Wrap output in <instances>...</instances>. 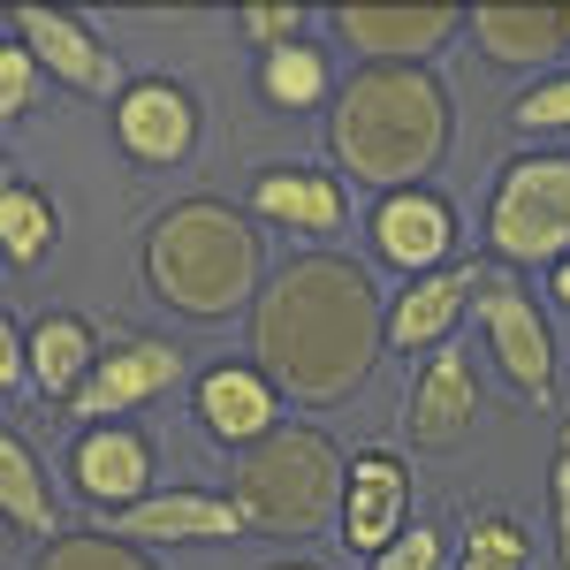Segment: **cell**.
<instances>
[{
  "label": "cell",
  "instance_id": "12",
  "mask_svg": "<svg viewBox=\"0 0 570 570\" xmlns=\"http://www.w3.org/2000/svg\"><path fill=\"white\" fill-rule=\"evenodd\" d=\"M480 282H487V259H456V266H441V274L403 282L389 305V351L434 357L449 343V327L464 320V305H480Z\"/></svg>",
  "mask_w": 570,
  "mask_h": 570
},
{
  "label": "cell",
  "instance_id": "24",
  "mask_svg": "<svg viewBox=\"0 0 570 570\" xmlns=\"http://www.w3.org/2000/svg\"><path fill=\"white\" fill-rule=\"evenodd\" d=\"M31 570H160V563H153L145 548H130V540H115L107 525H91V532H61V540H46Z\"/></svg>",
  "mask_w": 570,
  "mask_h": 570
},
{
  "label": "cell",
  "instance_id": "10",
  "mask_svg": "<svg viewBox=\"0 0 570 570\" xmlns=\"http://www.w3.org/2000/svg\"><path fill=\"white\" fill-rule=\"evenodd\" d=\"M69 487L99 510V525L137 510L153 494V449H145V434H130L122 419L115 426H85L77 449H69Z\"/></svg>",
  "mask_w": 570,
  "mask_h": 570
},
{
  "label": "cell",
  "instance_id": "28",
  "mask_svg": "<svg viewBox=\"0 0 570 570\" xmlns=\"http://www.w3.org/2000/svg\"><path fill=\"white\" fill-rule=\"evenodd\" d=\"M365 570H441V532L434 525H411L389 556H373Z\"/></svg>",
  "mask_w": 570,
  "mask_h": 570
},
{
  "label": "cell",
  "instance_id": "9",
  "mask_svg": "<svg viewBox=\"0 0 570 570\" xmlns=\"http://www.w3.org/2000/svg\"><path fill=\"white\" fill-rule=\"evenodd\" d=\"M176 381H183V351L168 335H122L115 351H99L91 381L77 389V403H69V419L115 426V411H137V403H153V395H168Z\"/></svg>",
  "mask_w": 570,
  "mask_h": 570
},
{
  "label": "cell",
  "instance_id": "5",
  "mask_svg": "<svg viewBox=\"0 0 570 570\" xmlns=\"http://www.w3.org/2000/svg\"><path fill=\"white\" fill-rule=\"evenodd\" d=\"M487 252L502 266L570 259V153H518L487 198Z\"/></svg>",
  "mask_w": 570,
  "mask_h": 570
},
{
  "label": "cell",
  "instance_id": "18",
  "mask_svg": "<svg viewBox=\"0 0 570 570\" xmlns=\"http://www.w3.org/2000/svg\"><path fill=\"white\" fill-rule=\"evenodd\" d=\"M23 351H31V389L69 411L77 389L91 381V365H99V335H91L77 312H46V320L23 327Z\"/></svg>",
  "mask_w": 570,
  "mask_h": 570
},
{
  "label": "cell",
  "instance_id": "30",
  "mask_svg": "<svg viewBox=\"0 0 570 570\" xmlns=\"http://www.w3.org/2000/svg\"><path fill=\"white\" fill-rule=\"evenodd\" d=\"M548 502H556V563L570 570V426H563V449H556V480H548Z\"/></svg>",
  "mask_w": 570,
  "mask_h": 570
},
{
  "label": "cell",
  "instance_id": "29",
  "mask_svg": "<svg viewBox=\"0 0 570 570\" xmlns=\"http://www.w3.org/2000/svg\"><path fill=\"white\" fill-rule=\"evenodd\" d=\"M236 23H244V39H259L266 53H274V46H297V31H305V8H244Z\"/></svg>",
  "mask_w": 570,
  "mask_h": 570
},
{
  "label": "cell",
  "instance_id": "20",
  "mask_svg": "<svg viewBox=\"0 0 570 570\" xmlns=\"http://www.w3.org/2000/svg\"><path fill=\"white\" fill-rule=\"evenodd\" d=\"M472 39L487 61L532 69V61H556L570 46V8H472Z\"/></svg>",
  "mask_w": 570,
  "mask_h": 570
},
{
  "label": "cell",
  "instance_id": "21",
  "mask_svg": "<svg viewBox=\"0 0 570 570\" xmlns=\"http://www.w3.org/2000/svg\"><path fill=\"white\" fill-rule=\"evenodd\" d=\"M0 518L8 532H31V540H61V510H53V487H46L39 456L23 449V434L0 441Z\"/></svg>",
  "mask_w": 570,
  "mask_h": 570
},
{
  "label": "cell",
  "instance_id": "26",
  "mask_svg": "<svg viewBox=\"0 0 570 570\" xmlns=\"http://www.w3.org/2000/svg\"><path fill=\"white\" fill-rule=\"evenodd\" d=\"M31 91H39V53L23 39L0 46V115L16 122V115H31Z\"/></svg>",
  "mask_w": 570,
  "mask_h": 570
},
{
  "label": "cell",
  "instance_id": "32",
  "mask_svg": "<svg viewBox=\"0 0 570 570\" xmlns=\"http://www.w3.org/2000/svg\"><path fill=\"white\" fill-rule=\"evenodd\" d=\"M266 570H320V563H266Z\"/></svg>",
  "mask_w": 570,
  "mask_h": 570
},
{
  "label": "cell",
  "instance_id": "15",
  "mask_svg": "<svg viewBox=\"0 0 570 570\" xmlns=\"http://www.w3.org/2000/svg\"><path fill=\"white\" fill-rule=\"evenodd\" d=\"M480 419V381H472V357L464 351H434L419 373H411V395H403V434L411 449H456Z\"/></svg>",
  "mask_w": 570,
  "mask_h": 570
},
{
  "label": "cell",
  "instance_id": "3",
  "mask_svg": "<svg viewBox=\"0 0 570 570\" xmlns=\"http://www.w3.org/2000/svg\"><path fill=\"white\" fill-rule=\"evenodd\" d=\"M145 282L190 320H228L259 305V228L228 198H183L145 228Z\"/></svg>",
  "mask_w": 570,
  "mask_h": 570
},
{
  "label": "cell",
  "instance_id": "31",
  "mask_svg": "<svg viewBox=\"0 0 570 570\" xmlns=\"http://www.w3.org/2000/svg\"><path fill=\"white\" fill-rule=\"evenodd\" d=\"M548 289H556V305H570V259L556 266V282H548Z\"/></svg>",
  "mask_w": 570,
  "mask_h": 570
},
{
  "label": "cell",
  "instance_id": "23",
  "mask_svg": "<svg viewBox=\"0 0 570 570\" xmlns=\"http://www.w3.org/2000/svg\"><path fill=\"white\" fill-rule=\"evenodd\" d=\"M327 85H335V77H327V53L305 46V39H297V46H274V53L259 61V91L274 99V107H320Z\"/></svg>",
  "mask_w": 570,
  "mask_h": 570
},
{
  "label": "cell",
  "instance_id": "14",
  "mask_svg": "<svg viewBox=\"0 0 570 570\" xmlns=\"http://www.w3.org/2000/svg\"><path fill=\"white\" fill-rule=\"evenodd\" d=\"M115 540L130 548H183V540H244V510L228 494H206V487H168V494H145L137 510L107 518Z\"/></svg>",
  "mask_w": 570,
  "mask_h": 570
},
{
  "label": "cell",
  "instance_id": "19",
  "mask_svg": "<svg viewBox=\"0 0 570 570\" xmlns=\"http://www.w3.org/2000/svg\"><path fill=\"white\" fill-rule=\"evenodd\" d=\"M252 214L274 220V228H305V236H335L343 214H351V198H343V183L320 176V168H266L252 183Z\"/></svg>",
  "mask_w": 570,
  "mask_h": 570
},
{
  "label": "cell",
  "instance_id": "2",
  "mask_svg": "<svg viewBox=\"0 0 570 570\" xmlns=\"http://www.w3.org/2000/svg\"><path fill=\"white\" fill-rule=\"evenodd\" d=\"M327 153L351 168L365 190H426V176L449 153V91L434 69H389V61H357L351 85L327 107Z\"/></svg>",
  "mask_w": 570,
  "mask_h": 570
},
{
  "label": "cell",
  "instance_id": "1",
  "mask_svg": "<svg viewBox=\"0 0 570 570\" xmlns=\"http://www.w3.org/2000/svg\"><path fill=\"white\" fill-rule=\"evenodd\" d=\"M389 351V305L343 252L289 259L252 305V365L297 403H343Z\"/></svg>",
  "mask_w": 570,
  "mask_h": 570
},
{
  "label": "cell",
  "instance_id": "16",
  "mask_svg": "<svg viewBox=\"0 0 570 570\" xmlns=\"http://www.w3.org/2000/svg\"><path fill=\"white\" fill-rule=\"evenodd\" d=\"M373 252L389 266H403L411 282L456 266V214H449V198H434V190H395V198H381L373 206Z\"/></svg>",
  "mask_w": 570,
  "mask_h": 570
},
{
  "label": "cell",
  "instance_id": "6",
  "mask_svg": "<svg viewBox=\"0 0 570 570\" xmlns=\"http://www.w3.org/2000/svg\"><path fill=\"white\" fill-rule=\"evenodd\" d=\"M480 327H487V351L494 365L510 373V389L532 395L540 411H556V343H548V320L532 312V297L518 289V274H502V266H487L480 282Z\"/></svg>",
  "mask_w": 570,
  "mask_h": 570
},
{
  "label": "cell",
  "instance_id": "25",
  "mask_svg": "<svg viewBox=\"0 0 570 570\" xmlns=\"http://www.w3.org/2000/svg\"><path fill=\"white\" fill-rule=\"evenodd\" d=\"M525 563H532V540H525V525H518V518H502V510L472 518L456 570H525Z\"/></svg>",
  "mask_w": 570,
  "mask_h": 570
},
{
  "label": "cell",
  "instance_id": "7",
  "mask_svg": "<svg viewBox=\"0 0 570 570\" xmlns=\"http://www.w3.org/2000/svg\"><path fill=\"white\" fill-rule=\"evenodd\" d=\"M8 39H23L31 53H39L46 77H61V85L85 91V99H122V91H130L122 61H115V46H99V31L77 23L69 8H39V0L8 8Z\"/></svg>",
  "mask_w": 570,
  "mask_h": 570
},
{
  "label": "cell",
  "instance_id": "8",
  "mask_svg": "<svg viewBox=\"0 0 570 570\" xmlns=\"http://www.w3.org/2000/svg\"><path fill=\"white\" fill-rule=\"evenodd\" d=\"M411 532V464L395 449H357L351 456V480H343V518H335V540L351 556H389L395 540Z\"/></svg>",
  "mask_w": 570,
  "mask_h": 570
},
{
  "label": "cell",
  "instance_id": "11",
  "mask_svg": "<svg viewBox=\"0 0 570 570\" xmlns=\"http://www.w3.org/2000/svg\"><path fill=\"white\" fill-rule=\"evenodd\" d=\"M115 137L130 160H153V168H176L198 145V99L176 85V77H130V91L115 99Z\"/></svg>",
  "mask_w": 570,
  "mask_h": 570
},
{
  "label": "cell",
  "instance_id": "27",
  "mask_svg": "<svg viewBox=\"0 0 570 570\" xmlns=\"http://www.w3.org/2000/svg\"><path fill=\"white\" fill-rule=\"evenodd\" d=\"M518 130H570V77H548V85H532L518 107Z\"/></svg>",
  "mask_w": 570,
  "mask_h": 570
},
{
  "label": "cell",
  "instance_id": "4",
  "mask_svg": "<svg viewBox=\"0 0 570 570\" xmlns=\"http://www.w3.org/2000/svg\"><path fill=\"white\" fill-rule=\"evenodd\" d=\"M343 480H351V464L335 456V441L320 426L282 419L266 441L236 456L228 502L244 510V532H259V540H312V532H327V518H343Z\"/></svg>",
  "mask_w": 570,
  "mask_h": 570
},
{
  "label": "cell",
  "instance_id": "22",
  "mask_svg": "<svg viewBox=\"0 0 570 570\" xmlns=\"http://www.w3.org/2000/svg\"><path fill=\"white\" fill-rule=\"evenodd\" d=\"M53 236H61L53 198L31 190L23 176H8V190H0V244H8V259H16V266H39L46 252H53Z\"/></svg>",
  "mask_w": 570,
  "mask_h": 570
},
{
  "label": "cell",
  "instance_id": "13",
  "mask_svg": "<svg viewBox=\"0 0 570 570\" xmlns=\"http://www.w3.org/2000/svg\"><path fill=\"white\" fill-rule=\"evenodd\" d=\"M335 31L365 53V61H389V69H426L456 31H472L464 8H343Z\"/></svg>",
  "mask_w": 570,
  "mask_h": 570
},
{
  "label": "cell",
  "instance_id": "17",
  "mask_svg": "<svg viewBox=\"0 0 570 570\" xmlns=\"http://www.w3.org/2000/svg\"><path fill=\"white\" fill-rule=\"evenodd\" d=\"M198 419H206L214 441H228L244 456L252 441H266L282 426V389L259 365H214V373H198Z\"/></svg>",
  "mask_w": 570,
  "mask_h": 570
}]
</instances>
